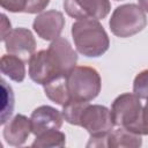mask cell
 <instances>
[{
  "mask_svg": "<svg viewBox=\"0 0 148 148\" xmlns=\"http://www.w3.org/2000/svg\"><path fill=\"white\" fill-rule=\"evenodd\" d=\"M72 37L76 50L89 58H97L104 54L110 40L103 25L92 18L77 20L72 24Z\"/></svg>",
  "mask_w": 148,
  "mask_h": 148,
  "instance_id": "1",
  "label": "cell"
},
{
  "mask_svg": "<svg viewBox=\"0 0 148 148\" xmlns=\"http://www.w3.org/2000/svg\"><path fill=\"white\" fill-rule=\"evenodd\" d=\"M111 32L120 38H127L142 31L147 25V16L143 9L135 3L118 6L109 21Z\"/></svg>",
  "mask_w": 148,
  "mask_h": 148,
  "instance_id": "2",
  "label": "cell"
},
{
  "mask_svg": "<svg viewBox=\"0 0 148 148\" xmlns=\"http://www.w3.org/2000/svg\"><path fill=\"white\" fill-rule=\"evenodd\" d=\"M71 97L79 101H92L102 88L99 73L89 66H75L67 74Z\"/></svg>",
  "mask_w": 148,
  "mask_h": 148,
  "instance_id": "3",
  "label": "cell"
},
{
  "mask_svg": "<svg viewBox=\"0 0 148 148\" xmlns=\"http://www.w3.org/2000/svg\"><path fill=\"white\" fill-rule=\"evenodd\" d=\"M111 116L114 125L125 127L135 133V128L140 120L142 105L140 98L133 92L119 95L111 105Z\"/></svg>",
  "mask_w": 148,
  "mask_h": 148,
  "instance_id": "4",
  "label": "cell"
},
{
  "mask_svg": "<svg viewBox=\"0 0 148 148\" xmlns=\"http://www.w3.org/2000/svg\"><path fill=\"white\" fill-rule=\"evenodd\" d=\"M28 61L29 76L37 84L45 86L54 77L64 74L57 58L49 49L35 52Z\"/></svg>",
  "mask_w": 148,
  "mask_h": 148,
  "instance_id": "5",
  "label": "cell"
},
{
  "mask_svg": "<svg viewBox=\"0 0 148 148\" xmlns=\"http://www.w3.org/2000/svg\"><path fill=\"white\" fill-rule=\"evenodd\" d=\"M80 126L87 130L90 136H104L114 126L111 111L104 105H88L82 113Z\"/></svg>",
  "mask_w": 148,
  "mask_h": 148,
  "instance_id": "6",
  "label": "cell"
},
{
  "mask_svg": "<svg viewBox=\"0 0 148 148\" xmlns=\"http://www.w3.org/2000/svg\"><path fill=\"white\" fill-rule=\"evenodd\" d=\"M64 9L68 16L77 20H103L111 9L109 0H64Z\"/></svg>",
  "mask_w": 148,
  "mask_h": 148,
  "instance_id": "7",
  "label": "cell"
},
{
  "mask_svg": "<svg viewBox=\"0 0 148 148\" xmlns=\"http://www.w3.org/2000/svg\"><path fill=\"white\" fill-rule=\"evenodd\" d=\"M64 27L65 18L62 13L54 9L38 14L32 22L35 32L44 40H54L59 38Z\"/></svg>",
  "mask_w": 148,
  "mask_h": 148,
  "instance_id": "8",
  "label": "cell"
},
{
  "mask_svg": "<svg viewBox=\"0 0 148 148\" xmlns=\"http://www.w3.org/2000/svg\"><path fill=\"white\" fill-rule=\"evenodd\" d=\"M5 46L7 52L15 54L23 60H29V58L35 53L36 40L32 32L27 28L13 29L5 38Z\"/></svg>",
  "mask_w": 148,
  "mask_h": 148,
  "instance_id": "9",
  "label": "cell"
},
{
  "mask_svg": "<svg viewBox=\"0 0 148 148\" xmlns=\"http://www.w3.org/2000/svg\"><path fill=\"white\" fill-rule=\"evenodd\" d=\"M62 113L50 105H42L36 108L30 117L32 133L38 135L51 130H59L64 123Z\"/></svg>",
  "mask_w": 148,
  "mask_h": 148,
  "instance_id": "10",
  "label": "cell"
},
{
  "mask_svg": "<svg viewBox=\"0 0 148 148\" xmlns=\"http://www.w3.org/2000/svg\"><path fill=\"white\" fill-rule=\"evenodd\" d=\"M32 133L31 121L24 114H16L9 119L3 127V139L10 146H21Z\"/></svg>",
  "mask_w": 148,
  "mask_h": 148,
  "instance_id": "11",
  "label": "cell"
},
{
  "mask_svg": "<svg viewBox=\"0 0 148 148\" xmlns=\"http://www.w3.org/2000/svg\"><path fill=\"white\" fill-rule=\"evenodd\" d=\"M49 50L57 58L64 74H68L76 66L77 54L66 38L59 37L52 40V43L49 46Z\"/></svg>",
  "mask_w": 148,
  "mask_h": 148,
  "instance_id": "12",
  "label": "cell"
},
{
  "mask_svg": "<svg viewBox=\"0 0 148 148\" xmlns=\"http://www.w3.org/2000/svg\"><path fill=\"white\" fill-rule=\"evenodd\" d=\"M142 145L141 135L125 127L111 131L106 136V147L110 148H138Z\"/></svg>",
  "mask_w": 148,
  "mask_h": 148,
  "instance_id": "13",
  "label": "cell"
},
{
  "mask_svg": "<svg viewBox=\"0 0 148 148\" xmlns=\"http://www.w3.org/2000/svg\"><path fill=\"white\" fill-rule=\"evenodd\" d=\"M44 92L49 99L58 105H65L72 97L67 83V74H61L44 86Z\"/></svg>",
  "mask_w": 148,
  "mask_h": 148,
  "instance_id": "14",
  "label": "cell"
},
{
  "mask_svg": "<svg viewBox=\"0 0 148 148\" xmlns=\"http://www.w3.org/2000/svg\"><path fill=\"white\" fill-rule=\"evenodd\" d=\"M1 73L15 82H22L25 77V66L23 59L15 54H3L0 60Z\"/></svg>",
  "mask_w": 148,
  "mask_h": 148,
  "instance_id": "15",
  "label": "cell"
},
{
  "mask_svg": "<svg viewBox=\"0 0 148 148\" xmlns=\"http://www.w3.org/2000/svg\"><path fill=\"white\" fill-rule=\"evenodd\" d=\"M65 145H66V135L62 132H60L59 130H51V131H46V132H43V133L36 135V139L31 143V147L61 148Z\"/></svg>",
  "mask_w": 148,
  "mask_h": 148,
  "instance_id": "16",
  "label": "cell"
},
{
  "mask_svg": "<svg viewBox=\"0 0 148 148\" xmlns=\"http://www.w3.org/2000/svg\"><path fill=\"white\" fill-rule=\"evenodd\" d=\"M88 105H89V102L71 98V99L62 106V112H61V113H62L64 119H65L68 124H71V125L80 126L82 113H83V111L86 110V108H87Z\"/></svg>",
  "mask_w": 148,
  "mask_h": 148,
  "instance_id": "17",
  "label": "cell"
},
{
  "mask_svg": "<svg viewBox=\"0 0 148 148\" xmlns=\"http://www.w3.org/2000/svg\"><path fill=\"white\" fill-rule=\"evenodd\" d=\"M1 87H2V106H1L0 124L5 125L9 120L10 116L13 114L15 98H14V92H13L12 87L7 84L5 79H1Z\"/></svg>",
  "mask_w": 148,
  "mask_h": 148,
  "instance_id": "18",
  "label": "cell"
},
{
  "mask_svg": "<svg viewBox=\"0 0 148 148\" xmlns=\"http://www.w3.org/2000/svg\"><path fill=\"white\" fill-rule=\"evenodd\" d=\"M133 92L139 98L148 99V69L141 71L133 81Z\"/></svg>",
  "mask_w": 148,
  "mask_h": 148,
  "instance_id": "19",
  "label": "cell"
},
{
  "mask_svg": "<svg viewBox=\"0 0 148 148\" xmlns=\"http://www.w3.org/2000/svg\"><path fill=\"white\" fill-rule=\"evenodd\" d=\"M0 5L3 9L12 13L24 12L27 0H0Z\"/></svg>",
  "mask_w": 148,
  "mask_h": 148,
  "instance_id": "20",
  "label": "cell"
},
{
  "mask_svg": "<svg viewBox=\"0 0 148 148\" xmlns=\"http://www.w3.org/2000/svg\"><path fill=\"white\" fill-rule=\"evenodd\" d=\"M49 3H50V0H27L24 13H28V14L42 13L47 7Z\"/></svg>",
  "mask_w": 148,
  "mask_h": 148,
  "instance_id": "21",
  "label": "cell"
},
{
  "mask_svg": "<svg viewBox=\"0 0 148 148\" xmlns=\"http://www.w3.org/2000/svg\"><path fill=\"white\" fill-rule=\"evenodd\" d=\"M135 133L140 135H148V101L146 102L145 106L142 108L140 120L135 128Z\"/></svg>",
  "mask_w": 148,
  "mask_h": 148,
  "instance_id": "22",
  "label": "cell"
},
{
  "mask_svg": "<svg viewBox=\"0 0 148 148\" xmlns=\"http://www.w3.org/2000/svg\"><path fill=\"white\" fill-rule=\"evenodd\" d=\"M1 40L3 42L5 40V38L7 37V35L12 31V25H10V22L8 21V18H7V16L5 15V14H2L1 15Z\"/></svg>",
  "mask_w": 148,
  "mask_h": 148,
  "instance_id": "23",
  "label": "cell"
},
{
  "mask_svg": "<svg viewBox=\"0 0 148 148\" xmlns=\"http://www.w3.org/2000/svg\"><path fill=\"white\" fill-rule=\"evenodd\" d=\"M139 1V6L143 9V12L148 13V0H138Z\"/></svg>",
  "mask_w": 148,
  "mask_h": 148,
  "instance_id": "24",
  "label": "cell"
},
{
  "mask_svg": "<svg viewBox=\"0 0 148 148\" xmlns=\"http://www.w3.org/2000/svg\"><path fill=\"white\" fill-rule=\"evenodd\" d=\"M116 1H119V0H116Z\"/></svg>",
  "mask_w": 148,
  "mask_h": 148,
  "instance_id": "25",
  "label": "cell"
}]
</instances>
